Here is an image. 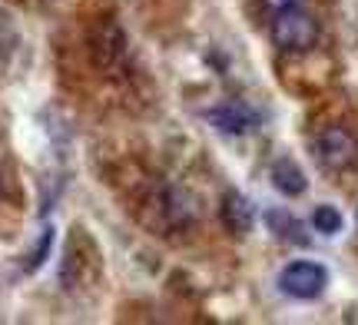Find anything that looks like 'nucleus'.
I'll list each match as a JSON object with an SVG mask.
<instances>
[{
	"label": "nucleus",
	"mask_w": 358,
	"mask_h": 325,
	"mask_svg": "<svg viewBox=\"0 0 358 325\" xmlns=\"http://www.w3.org/2000/svg\"><path fill=\"white\" fill-rule=\"evenodd\" d=\"M275 286H279L289 299L312 302V299H319L322 292H325V286H329V269H325L322 262L295 259V262H289V266H282Z\"/></svg>",
	"instance_id": "2"
},
{
	"label": "nucleus",
	"mask_w": 358,
	"mask_h": 325,
	"mask_svg": "<svg viewBox=\"0 0 358 325\" xmlns=\"http://www.w3.org/2000/svg\"><path fill=\"white\" fill-rule=\"evenodd\" d=\"M222 222L239 236L249 233L252 222H256V206L243 193H226V199H222Z\"/></svg>",
	"instance_id": "6"
},
{
	"label": "nucleus",
	"mask_w": 358,
	"mask_h": 325,
	"mask_svg": "<svg viewBox=\"0 0 358 325\" xmlns=\"http://www.w3.org/2000/svg\"><path fill=\"white\" fill-rule=\"evenodd\" d=\"M315 159L332 173H348L358 166V136L348 127H325L315 136Z\"/></svg>",
	"instance_id": "3"
},
{
	"label": "nucleus",
	"mask_w": 358,
	"mask_h": 325,
	"mask_svg": "<svg viewBox=\"0 0 358 325\" xmlns=\"http://www.w3.org/2000/svg\"><path fill=\"white\" fill-rule=\"evenodd\" d=\"M206 123L222 136H245L259 127V113L243 100H226L206 110Z\"/></svg>",
	"instance_id": "4"
},
{
	"label": "nucleus",
	"mask_w": 358,
	"mask_h": 325,
	"mask_svg": "<svg viewBox=\"0 0 358 325\" xmlns=\"http://www.w3.org/2000/svg\"><path fill=\"white\" fill-rule=\"evenodd\" d=\"M262 3H266L268 10L275 13V10H285V7H299L302 0H262Z\"/></svg>",
	"instance_id": "9"
},
{
	"label": "nucleus",
	"mask_w": 358,
	"mask_h": 325,
	"mask_svg": "<svg viewBox=\"0 0 358 325\" xmlns=\"http://www.w3.org/2000/svg\"><path fill=\"white\" fill-rule=\"evenodd\" d=\"M268 222V229L275 236H282V239H289V243H306V236H299L302 233V226H299V219H292L289 212H282V209H272L266 216Z\"/></svg>",
	"instance_id": "8"
},
{
	"label": "nucleus",
	"mask_w": 358,
	"mask_h": 325,
	"mask_svg": "<svg viewBox=\"0 0 358 325\" xmlns=\"http://www.w3.org/2000/svg\"><path fill=\"white\" fill-rule=\"evenodd\" d=\"M272 43L285 53H306L319 43V20L299 3V7H285V10L272 13Z\"/></svg>",
	"instance_id": "1"
},
{
	"label": "nucleus",
	"mask_w": 358,
	"mask_h": 325,
	"mask_svg": "<svg viewBox=\"0 0 358 325\" xmlns=\"http://www.w3.org/2000/svg\"><path fill=\"white\" fill-rule=\"evenodd\" d=\"M268 176H272V186H275L282 196H289V199H295V196H302L308 189L306 169L299 166L292 157H279V159H275Z\"/></svg>",
	"instance_id": "5"
},
{
	"label": "nucleus",
	"mask_w": 358,
	"mask_h": 325,
	"mask_svg": "<svg viewBox=\"0 0 358 325\" xmlns=\"http://www.w3.org/2000/svg\"><path fill=\"white\" fill-rule=\"evenodd\" d=\"M345 226V216L338 212V206L332 203H322V206L312 209V229L319 236H338Z\"/></svg>",
	"instance_id": "7"
}]
</instances>
